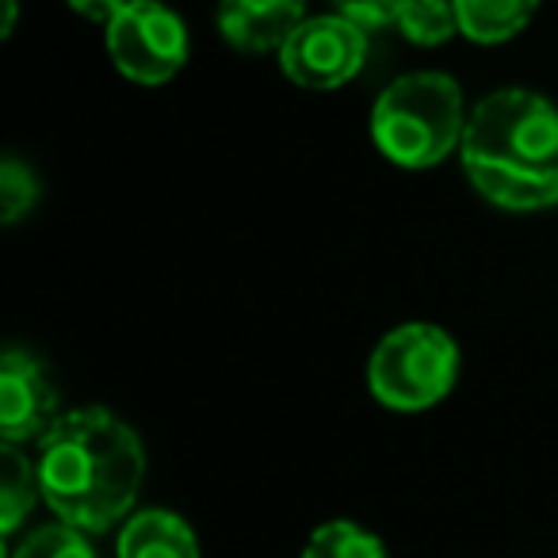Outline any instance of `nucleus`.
<instances>
[{
	"instance_id": "obj_15",
	"label": "nucleus",
	"mask_w": 558,
	"mask_h": 558,
	"mask_svg": "<svg viewBox=\"0 0 558 558\" xmlns=\"http://www.w3.org/2000/svg\"><path fill=\"white\" fill-rule=\"evenodd\" d=\"M12 558H96L93 543L73 524H43L16 547Z\"/></svg>"
},
{
	"instance_id": "obj_14",
	"label": "nucleus",
	"mask_w": 558,
	"mask_h": 558,
	"mask_svg": "<svg viewBox=\"0 0 558 558\" xmlns=\"http://www.w3.org/2000/svg\"><path fill=\"white\" fill-rule=\"evenodd\" d=\"M43 187H39V172L24 161V157L9 154L0 161V207H4V222H20L27 210H35Z\"/></svg>"
},
{
	"instance_id": "obj_2",
	"label": "nucleus",
	"mask_w": 558,
	"mask_h": 558,
	"mask_svg": "<svg viewBox=\"0 0 558 558\" xmlns=\"http://www.w3.org/2000/svg\"><path fill=\"white\" fill-rule=\"evenodd\" d=\"M459 161L482 199L501 210L558 203V108L527 88H501L466 116Z\"/></svg>"
},
{
	"instance_id": "obj_3",
	"label": "nucleus",
	"mask_w": 558,
	"mask_h": 558,
	"mask_svg": "<svg viewBox=\"0 0 558 558\" xmlns=\"http://www.w3.org/2000/svg\"><path fill=\"white\" fill-rule=\"evenodd\" d=\"M463 88L448 73H405L383 88L372 111V138L398 169H433L463 142Z\"/></svg>"
},
{
	"instance_id": "obj_12",
	"label": "nucleus",
	"mask_w": 558,
	"mask_h": 558,
	"mask_svg": "<svg viewBox=\"0 0 558 558\" xmlns=\"http://www.w3.org/2000/svg\"><path fill=\"white\" fill-rule=\"evenodd\" d=\"M395 24L413 47H444L459 32V16L451 0H405Z\"/></svg>"
},
{
	"instance_id": "obj_11",
	"label": "nucleus",
	"mask_w": 558,
	"mask_h": 558,
	"mask_svg": "<svg viewBox=\"0 0 558 558\" xmlns=\"http://www.w3.org/2000/svg\"><path fill=\"white\" fill-rule=\"evenodd\" d=\"M0 466H4V474H0V532L12 535L24 524L27 512L35 509L39 474H35V463H27V459L20 456L16 444H4Z\"/></svg>"
},
{
	"instance_id": "obj_9",
	"label": "nucleus",
	"mask_w": 558,
	"mask_h": 558,
	"mask_svg": "<svg viewBox=\"0 0 558 558\" xmlns=\"http://www.w3.org/2000/svg\"><path fill=\"white\" fill-rule=\"evenodd\" d=\"M116 558H199L192 524L169 509H142L126 517Z\"/></svg>"
},
{
	"instance_id": "obj_5",
	"label": "nucleus",
	"mask_w": 558,
	"mask_h": 558,
	"mask_svg": "<svg viewBox=\"0 0 558 558\" xmlns=\"http://www.w3.org/2000/svg\"><path fill=\"white\" fill-rule=\"evenodd\" d=\"M108 54L134 85H165L187 65V27L161 0H131L108 24Z\"/></svg>"
},
{
	"instance_id": "obj_18",
	"label": "nucleus",
	"mask_w": 558,
	"mask_h": 558,
	"mask_svg": "<svg viewBox=\"0 0 558 558\" xmlns=\"http://www.w3.org/2000/svg\"><path fill=\"white\" fill-rule=\"evenodd\" d=\"M16 12H20L16 0H4V39H9L12 27H16Z\"/></svg>"
},
{
	"instance_id": "obj_4",
	"label": "nucleus",
	"mask_w": 558,
	"mask_h": 558,
	"mask_svg": "<svg viewBox=\"0 0 558 558\" xmlns=\"http://www.w3.org/2000/svg\"><path fill=\"white\" fill-rule=\"evenodd\" d=\"M459 379V344L448 329L410 322L375 344L367 360V387L375 402L398 413L433 410L451 395Z\"/></svg>"
},
{
	"instance_id": "obj_7",
	"label": "nucleus",
	"mask_w": 558,
	"mask_h": 558,
	"mask_svg": "<svg viewBox=\"0 0 558 558\" xmlns=\"http://www.w3.org/2000/svg\"><path fill=\"white\" fill-rule=\"evenodd\" d=\"M58 413V390L47 367L27 349H4L0 356V436L4 444L43 440Z\"/></svg>"
},
{
	"instance_id": "obj_13",
	"label": "nucleus",
	"mask_w": 558,
	"mask_h": 558,
	"mask_svg": "<svg viewBox=\"0 0 558 558\" xmlns=\"http://www.w3.org/2000/svg\"><path fill=\"white\" fill-rule=\"evenodd\" d=\"M303 558H387V547L379 543V535L352 520H329L306 539Z\"/></svg>"
},
{
	"instance_id": "obj_6",
	"label": "nucleus",
	"mask_w": 558,
	"mask_h": 558,
	"mask_svg": "<svg viewBox=\"0 0 558 558\" xmlns=\"http://www.w3.org/2000/svg\"><path fill=\"white\" fill-rule=\"evenodd\" d=\"M367 62V27L352 24L349 16H311L291 32L279 47V70L299 88H341L364 70Z\"/></svg>"
},
{
	"instance_id": "obj_8",
	"label": "nucleus",
	"mask_w": 558,
	"mask_h": 558,
	"mask_svg": "<svg viewBox=\"0 0 558 558\" xmlns=\"http://www.w3.org/2000/svg\"><path fill=\"white\" fill-rule=\"evenodd\" d=\"M306 20V0H218V32L245 54H268Z\"/></svg>"
},
{
	"instance_id": "obj_10",
	"label": "nucleus",
	"mask_w": 558,
	"mask_h": 558,
	"mask_svg": "<svg viewBox=\"0 0 558 558\" xmlns=\"http://www.w3.org/2000/svg\"><path fill=\"white\" fill-rule=\"evenodd\" d=\"M459 16V35L478 47L509 43L532 24L539 0H451Z\"/></svg>"
},
{
	"instance_id": "obj_16",
	"label": "nucleus",
	"mask_w": 558,
	"mask_h": 558,
	"mask_svg": "<svg viewBox=\"0 0 558 558\" xmlns=\"http://www.w3.org/2000/svg\"><path fill=\"white\" fill-rule=\"evenodd\" d=\"M333 4H337V12H341V16H349L352 24H360V27H367V32H372V27L395 24L405 0H333Z\"/></svg>"
},
{
	"instance_id": "obj_17",
	"label": "nucleus",
	"mask_w": 558,
	"mask_h": 558,
	"mask_svg": "<svg viewBox=\"0 0 558 558\" xmlns=\"http://www.w3.org/2000/svg\"><path fill=\"white\" fill-rule=\"evenodd\" d=\"M126 4H131V0H70V9L77 12V16H85L88 24H104V27H108Z\"/></svg>"
},
{
	"instance_id": "obj_1",
	"label": "nucleus",
	"mask_w": 558,
	"mask_h": 558,
	"mask_svg": "<svg viewBox=\"0 0 558 558\" xmlns=\"http://www.w3.org/2000/svg\"><path fill=\"white\" fill-rule=\"evenodd\" d=\"M43 501L62 524L81 532H108L138 501L146 478V451L126 421L104 405L73 410L50 425L39 440Z\"/></svg>"
}]
</instances>
